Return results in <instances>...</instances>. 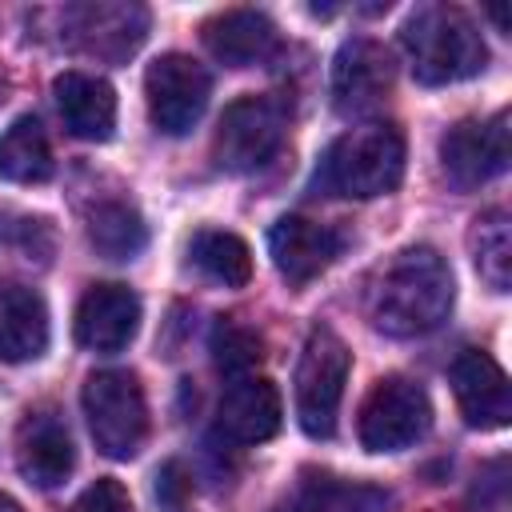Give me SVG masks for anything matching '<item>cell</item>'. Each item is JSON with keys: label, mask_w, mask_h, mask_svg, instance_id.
Masks as SVG:
<instances>
[{"label": "cell", "mask_w": 512, "mask_h": 512, "mask_svg": "<svg viewBox=\"0 0 512 512\" xmlns=\"http://www.w3.org/2000/svg\"><path fill=\"white\" fill-rule=\"evenodd\" d=\"M400 176H404V136L396 124L384 120H368L340 132L316 168L324 192L352 200L384 196L400 184Z\"/></svg>", "instance_id": "3"}, {"label": "cell", "mask_w": 512, "mask_h": 512, "mask_svg": "<svg viewBox=\"0 0 512 512\" xmlns=\"http://www.w3.org/2000/svg\"><path fill=\"white\" fill-rule=\"evenodd\" d=\"M432 424L428 392L408 376H384L360 404V444L368 452L412 448Z\"/></svg>", "instance_id": "7"}, {"label": "cell", "mask_w": 512, "mask_h": 512, "mask_svg": "<svg viewBox=\"0 0 512 512\" xmlns=\"http://www.w3.org/2000/svg\"><path fill=\"white\" fill-rule=\"evenodd\" d=\"M392 496L372 484H352L328 472H304L280 512H388Z\"/></svg>", "instance_id": "20"}, {"label": "cell", "mask_w": 512, "mask_h": 512, "mask_svg": "<svg viewBox=\"0 0 512 512\" xmlns=\"http://www.w3.org/2000/svg\"><path fill=\"white\" fill-rule=\"evenodd\" d=\"M0 176L12 184H44L52 176V144L36 116H16L0 136Z\"/></svg>", "instance_id": "21"}, {"label": "cell", "mask_w": 512, "mask_h": 512, "mask_svg": "<svg viewBox=\"0 0 512 512\" xmlns=\"http://www.w3.org/2000/svg\"><path fill=\"white\" fill-rule=\"evenodd\" d=\"M208 52L228 68H248L272 56L276 48V24L256 8H232L204 24Z\"/></svg>", "instance_id": "19"}, {"label": "cell", "mask_w": 512, "mask_h": 512, "mask_svg": "<svg viewBox=\"0 0 512 512\" xmlns=\"http://www.w3.org/2000/svg\"><path fill=\"white\" fill-rule=\"evenodd\" d=\"M212 356H216V368L228 372L232 380L248 376V368L260 360V336L236 320H220L212 332Z\"/></svg>", "instance_id": "25"}, {"label": "cell", "mask_w": 512, "mask_h": 512, "mask_svg": "<svg viewBox=\"0 0 512 512\" xmlns=\"http://www.w3.org/2000/svg\"><path fill=\"white\" fill-rule=\"evenodd\" d=\"M140 328V296L128 284H92L76 304V340L88 352H120Z\"/></svg>", "instance_id": "13"}, {"label": "cell", "mask_w": 512, "mask_h": 512, "mask_svg": "<svg viewBox=\"0 0 512 512\" xmlns=\"http://www.w3.org/2000/svg\"><path fill=\"white\" fill-rule=\"evenodd\" d=\"M340 248H344V236L308 216H280L268 228V256H272L276 272L296 288L316 280L320 272H328L336 264Z\"/></svg>", "instance_id": "11"}, {"label": "cell", "mask_w": 512, "mask_h": 512, "mask_svg": "<svg viewBox=\"0 0 512 512\" xmlns=\"http://www.w3.org/2000/svg\"><path fill=\"white\" fill-rule=\"evenodd\" d=\"M396 84V60L380 40L352 36L332 60V104L340 116L376 112Z\"/></svg>", "instance_id": "9"}, {"label": "cell", "mask_w": 512, "mask_h": 512, "mask_svg": "<svg viewBox=\"0 0 512 512\" xmlns=\"http://www.w3.org/2000/svg\"><path fill=\"white\" fill-rule=\"evenodd\" d=\"M64 28L72 32L68 40L80 52L120 60L144 40L148 12L136 4H76L64 12Z\"/></svg>", "instance_id": "14"}, {"label": "cell", "mask_w": 512, "mask_h": 512, "mask_svg": "<svg viewBox=\"0 0 512 512\" xmlns=\"http://www.w3.org/2000/svg\"><path fill=\"white\" fill-rule=\"evenodd\" d=\"M508 156V112H496L488 120H460L440 140V168L452 188H480L508 168Z\"/></svg>", "instance_id": "10"}, {"label": "cell", "mask_w": 512, "mask_h": 512, "mask_svg": "<svg viewBox=\"0 0 512 512\" xmlns=\"http://www.w3.org/2000/svg\"><path fill=\"white\" fill-rule=\"evenodd\" d=\"M284 140V108L268 96H240L224 108L216 136H212V156L216 168L224 172H256L264 168Z\"/></svg>", "instance_id": "8"}, {"label": "cell", "mask_w": 512, "mask_h": 512, "mask_svg": "<svg viewBox=\"0 0 512 512\" xmlns=\"http://www.w3.org/2000/svg\"><path fill=\"white\" fill-rule=\"evenodd\" d=\"M448 380H452L460 416H464L472 428L492 432V428H504V424L512 420L508 376H504V368H500L488 352H480V348H464V352L452 360Z\"/></svg>", "instance_id": "12"}, {"label": "cell", "mask_w": 512, "mask_h": 512, "mask_svg": "<svg viewBox=\"0 0 512 512\" xmlns=\"http://www.w3.org/2000/svg\"><path fill=\"white\" fill-rule=\"evenodd\" d=\"M72 512H132V496H128V488H124L120 480L104 476V480L88 484V488L76 496Z\"/></svg>", "instance_id": "26"}, {"label": "cell", "mask_w": 512, "mask_h": 512, "mask_svg": "<svg viewBox=\"0 0 512 512\" xmlns=\"http://www.w3.org/2000/svg\"><path fill=\"white\" fill-rule=\"evenodd\" d=\"M280 416V392L268 376H236L216 404V428L232 444H260L276 436Z\"/></svg>", "instance_id": "15"}, {"label": "cell", "mask_w": 512, "mask_h": 512, "mask_svg": "<svg viewBox=\"0 0 512 512\" xmlns=\"http://www.w3.org/2000/svg\"><path fill=\"white\" fill-rule=\"evenodd\" d=\"M188 256H192V264L208 280H216L224 288H244L248 276H252V252H248V244L236 232H224V228L196 232L192 244H188Z\"/></svg>", "instance_id": "23"}, {"label": "cell", "mask_w": 512, "mask_h": 512, "mask_svg": "<svg viewBox=\"0 0 512 512\" xmlns=\"http://www.w3.org/2000/svg\"><path fill=\"white\" fill-rule=\"evenodd\" d=\"M56 108L60 120L72 136L80 140H108L116 128V92L108 80L92 76V72H60L56 84Z\"/></svg>", "instance_id": "18"}, {"label": "cell", "mask_w": 512, "mask_h": 512, "mask_svg": "<svg viewBox=\"0 0 512 512\" xmlns=\"http://www.w3.org/2000/svg\"><path fill=\"white\" fill-rule=\"evenodd\" d=\"M452 268L428 244L400 248L368 284V320L376 332L408 340L440 328L452 312Z\"/></svg>", "instance_id": "1"}, {"label": "cell", "mask_w": 512, "mask_h": 512, "mask_svg": "<svg viewBox=\"0 0 512 512\" xmlns=\"http://www.w3.org/2000/svg\"><path fill=\"white\" fill-rule=\"evenodd\" d=\"M0 512H20V504H16V500H8V496L0 492Z\"/></svg>", "instance_id": "27"}, {"label": "cell", "mask_w": 512, "mask_h": 512, "mask_svg": "<svg viewBox=\"0 0 512 512\" xmlns=\"http://www.w3.org/2000/svg\"><path fill=\"white\" fill-rule=\"evenodd\" d=\"M468 248L480 280L492 292H508L512 288V220L504 208H488L472 220Z\"/></svg>", "instance_id": "22"}, {"label": "cell", "mask_w": 512, "mask_h": 512, "mask_svg": "<svg viewBox=\"0 0 512 512\" xmlns=\"http://www.w3.org/2000/svg\"><path fill=\"white\" fill-rule=\"evenodd\" d=\"M80 404H84V416H88V432H92V440L104 456L128 460L144 448L148 404H144V388L132 372H124V368L92 372L84 380Z\"/></svg>", "instance_id": "4"}, {"label": "cell", "mask_w": 512, "mask_h": 512, "mask_svg": "<svg viewBox=\"0 0 512 512\" xmlns=\"http://www.w3.org/2000/svg\"><path fill=\"white\" fill-rule=\"evenodd\" d=\"M76 464L72 436L60 416L52 412H28L16 428V468L36 488H56L68 480Z\"/></svg>", "instance_id": "16"}, {"label": "cell", "mask_w": 512, "mask_h": 512, "mask_svg": "<svg viewBox=\"0 0 512 512\" xmlns=\"http://www.w3.org/2000/svg\"><path fill=\"white\" fill-rule=\"evenodd\" d=\"M352 352L332 328H312L296 364V420L312 440L336 432V412L344 400Z\"/></svg>", "instance_id": "5"}, {"label": "cell", "mask_w": 512, "mask_h": 512, "mask_svg": "<svg viewBox=\"0 0 512 512\" xmlns=\"http://www.w3.org/2000/svg\"><path fill=\"white\" fill-rule=\"evenodd\" d=\"M212 96V76L188 52H164L144 72V104L148 120L164 136H184L200 124Z\"/></svg>", "instance_id": "6"}, {"label": "cell", "mask_w": 512, "mask_h": 512, "mask_svg": "<svg viewBox=\"0 0 512 512\" xmlns=\"http://www.w3.org/2000/svg\"><path fill=\"white\" fill-rule=\"evenodd\" d=\"M88 240L108 260H132L148 244V228H144L136 208H128L120 200H108L88 216Z\"/></svg>", "instance_id": "24"}, {"label": "cell", "mask_w": 512, "mask_h": 512, "mask_svg": "<svg viewBox=\"0 0 512 512\" xmlns=\"http://www.w3.org/2000/svg\"><path fill=\"white\" fill-rule=\"evenodd\" d=\"M48 348V304L36 288L0 276V360L28 364Z\"/></svg>", "instance_id": "17"}, {"label": "cell", "mask_w": 512, "mask_h": 512, "mask_svg": "<svg viewBox=\"0 0 512 512\" xmlns=\"http://www.w3.org/2000/svg\"><path fill=\"white\" fill-rule=\"evenodd\" d=\"M400 44L408 56V68L420 84H456L488 64L484 36L476 20L456 4H420L408 12L400 28Z\"/></svg>", "instance_id": "2"}]
</instances>
